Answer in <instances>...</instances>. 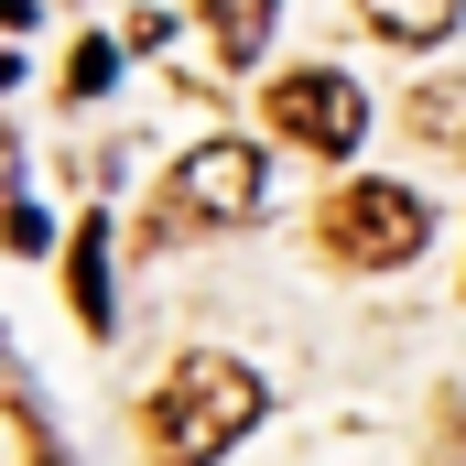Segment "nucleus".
I'll use <instances>...</instances> for the list:
<instances>
[{
    "mask_svg": "<svg viewBox=\"0 0 466 466\" xmlns=\"http://www.w3.org/2000/svg\"><path fill=\"white\" fill-rule=\"evenodd\" d=\"M260 423V369H238L228 348H185L152 390V456L163 466H218Z\"/></svg>",
    "mask_w": 466,
    "mask_h": 466,
    "instance_id": "f257e3e1",
    "label": "nucleus"
},
{
    "mask_svg": "<svg viewBox=\"0 0 466 466\" xmlns=\"http://www.w3.org/2000/svg\"><path fill=\"white\" fill-rule=\"evenodd\" d=\"M456 11H466V0H358V22H369L380 44H445Z\"/></svg>",
    "mask_w": 466,
    "mask_h": 466,
    "instance_id": "423d86ee",
    "label": "nucleus"
},
{
    "mask_svg": "<svg viewBox=\"0 0 466 466\" xmlns=\"http://www.w3.org/2000/svg\"><path fill=\"white\" fill-rule=\"evenodd\" d=\"M66 304L87 315V337H109V228L98 218L66 238Z\"/></svg>",
    "mask_w": 466,
    "mask_h": 466,
    "instance_id": "39448f33",
    "label": "nucleus"
},
{
    "mask_svg": "<svg viewBox=\"0 0 466 466\" xmlns=\"http://www.w3.org/2000/svg\"><path fill=\"white\" fill-rule=\"evenodd\" d=\"M260 119H271L282 141H304V152L348 163L358 130H369V98H358V76H337V66H293V76H271V87H260Z\"/></svg>",
    "mask_w": 466,
    "mask_h": 466,
    "instance_id": "20e7f679",
    "label": "nucleus"
},
{
    "mask_svg": "<svg viewBox=\"0 0 466 466\" xmlns=\"http://www.w3.org/2000/svg\"><path fill=\"white\" fill-rule=\"evenodd\" d=\"M109 66H119L109 33H76V55H66V98H98V87H109Z\"/></svg>",
    "mask_w": 466,
    "mask_h": 466,
    "instance_id": "1a4fd4ad",
    "label": "nucleus"
},
{
    "mask_svg": "<svg viewBox=\"0 0 466 466\" xmlns=\"http://www.w3.org/2000/svg\"><path fill=\"white\" fill-rule=\"evenodd\" d=\"M11 33H33V0H0V44H11Z\"/></svg>",
    "mask_w": 466,
    "mask_h": 466,
    "instance_id": "9d476101",
    "label": "nucleus"
},
{
    "mask_svg": "<svg viewBox=\"0 0 466 466\" xmlns=\"http://www.w3.org/2000/svg\"><path fill=\"white\" fill-rule=\"evenodd\" d=\"M271 207V163L249 152V141H196L185 163H174V185H163V228L185 218V228H238V218H260Z\"/></svg>",
    "mask_w": 466,
    "mask_h": 466,
    "instance_id": "7ed1b4c3",
    "label": "nucleus"
},
{
    "mask_svg": "<svg viewBox=\"0 0 466 466\" xmlns=\"http://www.w3.org/2000/svg\"><path fill=\"white\" fill-rule=\"evenodd\" d=\"M271 11H282V0H218V55H228V66H249V55H260Z\"/></svg>",
    "mask_w": 466,
    "mask_h": 466,
    "instance_id": "6e6552de",
    "label": "nucleus"
},
{
    "mask_svg": "<svg viewBox=\"0 0 466 466\" xmlns=\"http://www.w3.org/2000/svg\"><path fill=\"white\" fill-rule=\"evenodd\" d=\"M11 76H22V55H11V44H0V98H11Z\"/></svg>",
    "mask_w": 466,
    "mask_h": 466,
    "instance_id": "9b49d317",
    "label": "nucleus"
},
{
    "mask_svg": "<svg viewBox=\"0 0 466 466\" xmlns=\"http://www.w3.org/2000/svg\"><path fill=\"white\" fill-rule=\"evenodd\" d=\"M401 119H412V130H423L434 152H466V76H423Z\"/></svg>",
    "mask_w": 466,
    "mask_h": 466,
    "instance_id": "0eeeda50",
    "label": "nucleus"
},
{
    "mask_svg": "<svg viewBox=\"0 0 466 466\" xmlns=\"http://www.w3.org/2000/svg\"><path fill=\"white\" fill-rule=\"evenodd\" d=\"M423 196L412 185H380V174H358V185H337L326 207H315V238L337 249V260H358V271H401L412 249H423Z\"/></svg>",
    "mask_w": 466,
    "mask_h": 466,
    "instance_id": "f03ea898",
    "label": "nucleus"
}]
</instances>
